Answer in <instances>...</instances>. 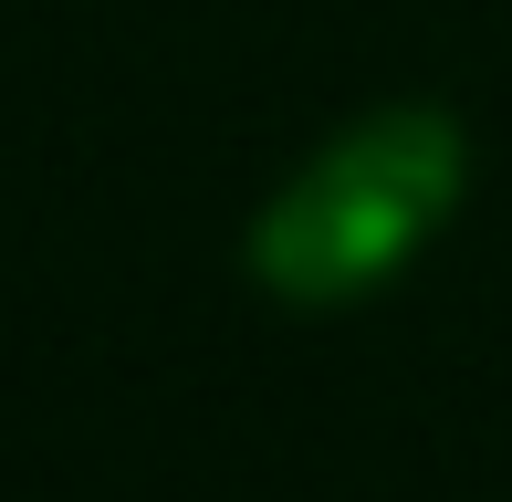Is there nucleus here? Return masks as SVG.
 <instances>
[{"mask_svg":"<svg viewBox=\"0 0 512 502\" xmlns=\"http://www.w3.org/2000/svg\"><path fill=\"white\" fill-rule=\"evenodd\" d=\"M460 178H471V136L439 105H377L272 189V210L251 220V283L314 314L398 283L418 241L460 210Z\"/></svg>","mask_w":512,"mask_h":502,"instance_id":"f257e3e1","label":"nucleus"}]
</instances>
